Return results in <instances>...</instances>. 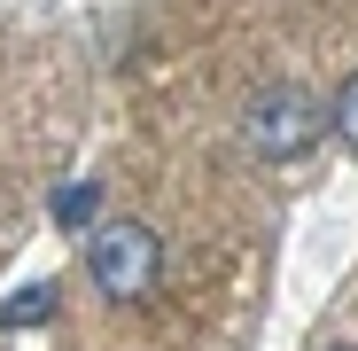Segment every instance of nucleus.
<instances>
[{"label":"nucleus","mask_w":358,"mask_h":351,"mask_svg":"<svg viewBox=\"0 0 358 351\" xmlns=\"http://www.w3.org/2000/svg\"><path fill=\"white\" fill-rule=\"evenodd\" d=\"M86 258H94V289H101V297H117V305H141L148 289H156L164 242H156L148 226H101Z\"/></svg>","instance_id":"f257e3e1"},{"label":"nucleus","mask_w":358,"mask_h":351,"mask_svg":"<svg viewBox=\"0 0 358 351\" xmlns=\"http://www.w3.org/2000/svg\"><path fill=\"white\" fill-rule=\"evenodd\" d=\"M312 133H320L312 94H296V86H265V94L250 102V149H257V156H304Z\"/></svg>","instance_id":"f03ea898"},{"label":"nucleus","mask_w":358,"mask_h":351,"mask_svg":"<svg viewBox=\"0 0 358 351\" xmlns=\"http://www.w3.org/2000/svg\"><path fill=\"white\" fill-rule=\"evenodd\" d=\"M327 117H335V133H343V141L358 149V71L343 78V94H335V109H327Z\"/></svg>","instance_id":"7ed1b4c3"},{"label":"nucleus","mask_w":358,"mask_h":351,"mask_svg":"<svg viewBox=\"0 0 358 351\" xmlns=\"http://www.w3.org/2000/svg\"><path fill=\"white\" fill-rule=\"evenodd\" d=\"M94 188H63V195H55V219H63V226H78V219H94Z\"/></svg>","instance_id":"20e7f679"},{"label":"nucleus","mask_w":358,"mask_h":351,"mask_svg":"<svg viewBox=\"0 0 358 351\" xmlns=\"http://www.w3.org/2000/svg\"><path fill=\"white\" fill-rule=\"evenodd\" d=\"M47 305H55V289H24V297L8 305V320H47Z\"/></svg>","instance_id":"39448f33"},{"label":"nucleus","mask_w":358,"mask_h":351,"mask_svg":"<svg viewBox=\"0 0 358 351\" xmlns=\"http://www.w3.org/2000/svg\"><path fill=\"white\" fill-rule=\"evenodd\" d=\"M335 351H358V343H335Z\"/></svg>","instance_id":"423d86ee"}]
</instances>
